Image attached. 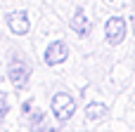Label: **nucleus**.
Instances as JSON below:
<instances>
[{
	"mask_svg": "<svg viewBox=\"0 0 135 132\" xmlns=\"http://www.w3.org/2000/svg\"><path fill=\"white\" fill-rule=\"evenodd\" d=\"M133 28H135V19H133Z\"/></svg>",
	"mask_w": 135,
	"mask_h": 132,
	"instance_id": "9d476101",
	"label": "nucleus"
},
{
	"mask_svg": "<svg viewBox=\"0 0 135 132\" xmlns=\"http://www.w3.org/2000/svg\"><path fill=\"white\" fill-rule=\"evenodd\" d=\"M109 2H112V0H109Z\"/></svg>",
	"mask_w": 135,
	"mask_h": 132,
	"instance_id": "9b49d317",
	"label": "nucleus"
},
{
	"mask_svg": "<svg viewBox=\"0 0 135 132\" xmlns=\"http://www.w3.org/2000/svg\"><path fill=\"white\" fill-rule=\"evenodd\" d=\"M7 113V99H5V92L0 90V118H5Z\"/></svg>",
	"mask_w": 135,
	"mask_h": 132,
	"instance_id": "1a4fd4ad",
	"label": "nucleus"
},
{
	"mask_svg": "<svg viewBox=\"0 0 135 132\" xmlns=\"http://www.w3.org/2000/svg\"><path fill=\"white\" fill-rule=\"evenodd\" d=\"M74 111H76V104L66 92H59V94L52 97V113H55L57 120H69L74 116Z\"/></svg>",
	"mask_w": 135,
	"mask_h": 132,
	"instance_id": "f03ea898",
	"label": "nucleus"
},
{
	"mask_svg": "<svg viewBox=\"0 0 135 132\" xmlns=\"http://www.w3.org/2000/svg\"><path fill=\"white\" fill-rule=\"evenodd\" d=\"M85 113H88V118H90V120H97V118H104V116H107V106H104V104L93 102V104H88Z\"/></svg>",
	"mask_w": 135,
	"mask_h": 132,
	"instance_id": "0eeeda50",
	"label": "nucleus"
},
{
	"mask_svg": "<svg viewBox=\"0 0 135 132\" xmlns=\"http://www.w3.org/2000/svg\"><path fill=\"white\" fill-rule=\"evenodd\" d=\"M43 123H45V116H43V111L33 113V118H31V125H33V130H36L38 125H43Z\"/></svg>",
	"mask_w": 135,
	"mask_h": 132,
	"instance_id": "6e6552de",
	"label": "nucleus"
},
{
	"mask_svg": "<svg viewBox=\"0 0 135 132\" xmlns=\"http://www.w3.org/2000/svg\"><path fill=\"white\" fill-rule=\"evenodd\" d=\"M7 26L12 33L24 35V33H28V17L24 12H12V14H7Z\"/></svg>",
	"mask_w": 135,
	"mask_h": 132,
	"instance_id": "39448f33",
	"label": "nucleus"
},
{
	"mask_svg": "<svg viewBox=\"0 0 135 132\" xmlns=\"http://www.w3.org/2000/svg\"><path fill=\"white\" fill-rule=\"evenodd\" d=\"M71 28H74L78 35H85V33L90 31V21H88V17H85L81 9L74 14V19H71Z\"/></svg>",
	"mask_w": 135,
	"mask_h": 132,
	"instance_id": "423d86ee",
	"label": "nucleus"
},
{
	"mask_svg": "<svg viewBox=\"0 0 135 132\" xmlns=\"http://www.w3.org/2000/svg\"><path fill=\"white\" fill-rule=\"evenodd\" d=\"M104 33H107L109 45H119L123 40V35H126V21L121 17H112L107 21V26H104Z\"/></svg>",
	"mask_w": 135,
	"mask_h": 132,
	"instance_id": "7ed1b4c3",
	"label": "nucleus"
},
{
	"mask_svg": "<svg viewBox=\"0 0 135 132\" xmlns=\"http://www.w3.org/2000/svg\"><path fill=\"white\" fill-rule=\"evenodd\" d=\"M66 54H69V47H66V43L57 40V43H52V45L45 50V64H50V66H57V64H62V61L66 59Z\"/></svg>",
	"mask_w": 135,
	"mask_h": 132,
	"instance_id": "20e7f679",
	"label": "nucleus"
},
{
	"mask_svg": "<svg viewBox=\"0 0 135 132\" xmlns=\"http://www.w3.org/2000/svg\"><path fill=\"white\" fill-rule=\"evenodd\" d=\"M28 76H31V66H28L24 59L14 57V59L9 61V80H12V85H14L17 90L26 87V83H28Z\"/></svg>",
	"mask_w": 135,
	"mask_h": 132,
	"instance_id": "f257e3e1",
	"label": "nucleus"
}]
</instances>
